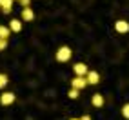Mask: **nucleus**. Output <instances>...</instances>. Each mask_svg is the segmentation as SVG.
Segmentation results:
<instances>
[{
	"mask_svg": "<svg viewBox=\"0 0 129 120\" xmlns=\"http://www.w3.org/2000/svg\"><path fill=\"white\" fill-rule=\"evenodd\" d=\"M13 2H15V0H13Z\"/></svg>",
	"mask_w": 129,
	"mask_h": 120,
	"instance_id": "6ab92c4d",
	"label": "nucleus"
},
{
	"mask_svg": "<svg viewBox=\"0 0 129 120\" xmlns=\"http://www.w3.org/2000/svg\"><path fill=\"white\" fill-rule=\"evenodd\" d=\"M15 93H2V97H0V104L2 106H11L15 102Z\"/></svg>",
	"mask_w": 129,
	"mask_h": 120,
	"instance_id": "20e7f679",
	"label": "nucleus"
},
{
	"mask_svg": "<svg viewBox=\"0 0 129 120\" xmlns=\"http://www.w3.org/2000/svg\"><path fill=\"white\" fill-rule=\"evenodd\" d=\"M71 55H73V51L67 47V46H62V47L56 51V60H58V62H69Z\"/></svg>",
	"mask_w": 129,
	"mask_h": 120,
	"instance_id": "f257e3e1",
	"label": "nucleus"
},
{
	"mask_svg": "<svg viewBox=\"0 0 129 120\" xmlns=\"http://www.w3.org/2000/svg\"><path fill=\"white\" fill-rule=\"evenodd\" d=\"M78 95H80V91L78 89H69V93H67V97H69V98H78Z\"/></svg>",
	"mask_w": 129,
	"mask_h": 120,
	"instance_id": "ddd939ff",
	"label": "nucleus"
},
{
	"mask_svg": "<svg viewBox=\"0 0 129 120\" xmlns=\"http://www.w3.org/2000/svg\"><path fill=\"white\" fill-rule=\"evenodd\" d=\"M11 35V31H9V27L7 25H0V38H4V40H7V37Z\"/></svg>",
	"mask_w": 129,
	"mask_h": 120,
	"instance_id": "9b49d317",
	"label": "nucleus"
},
{
	"mask_svg": "<svg viewBox=\"0 0 129 120\" xmlns=\"http://www.w3.org/2000/svg\"><path fill=\"white\" fill-rule=\"evenodd\" d=\"M7 47V40H4V38H0V51H4Z\"/></svg>",
	"mask_w": 129,
	"mask_h": 120,
	"instance_id": "2eb2a0df",
	"label": "nucleus"
},
{
	"mask_svg": "<svg viewBox=\"0 0 129 120\" xmlns=\"http://www.w3.org/2000/svg\"><path fill=\"white\" fill-rule=\"evenodd\" d=\"M9 31L11 33H18V31H22V20H11L9 22Z\"/></svg>",
	"mask_w": 129,
	"mask_h": 120,
	"instance_id": "1a4fd4ad",
	"label": "nucleus"
},
{
	"mask_svg": "<svg viewBox=\"0 0 129 120\" xmlns=\"http://www.w3.org/2000/svg\"><path fill=\"white\" fill-rule=\"evenodd\" d=\"M33 18H35L33 9H31V7H24V9H22V20H24V22H31Z\"/></svg>",
	"mask_w": 129,
	"mask_h": 120,
	"instance_id": "6e6552de",
	"label": "nucleus"
},
{
	"mask_svg": "<svg viewBox=\"0 0 129 120\" xmlns=\"http://www.w3.org/2000/svg\"><path fill=\"white\" fill-rule=\"evenodd\" d=\"M115 29H116L118 33H127V31H129V22H125V20H116V22H115Z\"/></svg>",
	"mask_w": 129,
	"mask_h": 120,
	"instance_id": "423d86ee",
	"label": "nucleus"
},
{
	"mask_svg": "<svg viewBox=\"0 0 129 120\" xmlns=\"http://www.w3.org/2000/svg\"><path fill=\"white\" fill-rule=\"evenodd\" d=\"M7 82H9V78H7V75L0 73V89H4V87H6V85H7Z\"/></svg>",
	"mask_w": 129,
	"mask_h": 120,
	"instance_id": "f8f14e48",
	"label": "nucleus"
},
{
	"mask_svg": "<svg viewBox=\"0 0 129 120\" xmlns=\"http://www.w3.org/2000/svg\"><path fill=\"white\" fill-rule=\"evenodd\" d=\"M73 71H75L76 76H85V75L89 73V67L85 66V64H82V62H78V64L73 66Z\"/></svg>",
	"mask_w": 129,
	"mask_h": 120,
	"instance_id": "7ed1b4c3",
	"label": "nucleus"
},
{
	"mask_svg": "<svg viewBox=\"0 0 129 120\" xmlns=\"http://www.w3.org/2000/svg\"><path fill=\"white\" fill-rule=\"evenodd\" d=\"M0 9L6 15H9L13 11V0H0Z\"/></svg>",
	"mask_w": 129,
	"mask_h": 120,
	"instance_id": "0eeeda50",
	"label": "nucleus"
},
{
	"mask_svg": "<svg viewBox=\"0 0 129 120\" xmlns=\"http://www.w3.org/2000/svg\"><path fill=\"white\" fill-rule=\"evenodd\" d=\"M122 116L129 120V104H124L122 106Z\"/></svg>",
	"mask_w": 129,
	"mask_h": 120,
	"instance_id": "4468645a",
	"label": "nucleus"
},
{
	"mask_svg": "<svg viewBox=\"0 0 129 120\" xmlns=\"http://www.w3.org/2000/svg\"><path fill=\"white\" fill-rule=\"evenodd\" d=\"M85 85H87V80H85V76H75V78L71 80V87H73V89L82 91Z\"/></svg>",
	"mask_w": 129,
	"mask_h": 120,
	"instance_id": "f03ea898",
	"label": "nucleus"
},
{
	"mask_svg": "<svg viewBox=\"0 0 129 120\" xmlns=\"http://www.w3.org/2000/svg\"><path fill=\"white\" fill-rule=\"evenodd\" d=\"M69 120H80V118H69Z\"/></svg>",
	"mask_w": 129,
	"mask_h": 120,
	"instance_id": "a211bd4d",
	"label": "nucleus"
},
{
	"mask_svg": "<svg viewBox=\"0 0 129 120\" xmlns=\"http://www.w3.org/2000/svg\"><path fill=\"white\" fill-rule=\"evenodd\" d=\"M91 104H93L94 107H102V106H104V97H102V95H98V93H96V95H93V98H91Z\"/></svg>",
	"mask_w": 129,
	"mask_h": 120,
	"instance_id": "9d476101",
	"label": "nucleus"
},
{
	"mask_svg": "<svg viewBox=\"0 0 129 120\" xmlns=\"http://www.w3.org/2000/svg\"><path fill=\"white\" fill-rule=\"evenodd\" d=\"M80 120H91V116H89V115H84V116H82Z\"/></svg>",
	"mask_w": 129,
	"mask_h": 120,
	"instance_id": "f3484780",
	"label": "nucleus"
},
{
	"mask_svg": "<svg viewBox=\"0 0 129 120\" xmlns=\"http://www.w3.org/2000/svg\"><path fill=\"white\" fill-rule=\"evenodd\" d=\"M85 80H87V84H93V85H96L100 82V75L96 71H89L87 75H85Z\"/></svg>",
	"mask_w": 129,
	"mask_h": 120,
	"instance_id": "39448f33",
	"label": "nucleus"
},
{
	"mask_svg": "<svg viewBox=\"0 0 129 120\" xmlns=\"http://www.w3.org/2000/svg\"><path fill=\"white\" fill-rule=\"evenodd\" d=\"M18 2H20V6H22V7H29L31 0H18Z\"/></svg>",
	"mask_w": 129,
	"mask_h": 120,
	"instance_id": "dca6fc26",
	"label": "nucleus"
}]
</instances>
